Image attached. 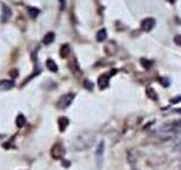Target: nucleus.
Wrapping results in <instances>:
<instances>
[{
  "instance_id": "nucleus-1",
  "label": "nucleus",
  "mask_w": 181,
  "mask_h": 170,
  "mask_svg": "<svg viewBox=\"0 0 181 170\" xmlns=\"http://www.w3.org/2000/svg\"><path fill=\"white\" fill-rule=\"evenodd\" d=\"M180 132H181V120L166 123V124L162 125L160 128L157 129V134L161 135L162 137H171V136L178 134Z\"/></svg>"
},
{
  "instance_id": "nucleus-2",
  "label": "nucleus",
  "mask_w": 181,
  "mask_h": 170,
  "mask_svg": "<svg viewBox=\"0 0 181 170\" xmlns=\"http://www.w3.org/2000/svg\"><path fill=\"white\" fill-rule=\"evenodd\" d=\"M74 99H75V95H74L72 93H67V94H65V95L60 97V99L58 100V102H57L58 109L63 110V109L68 108V107L72 103Z\"/></svg>"
},
{
  "instance_id": "nucleus-3",
  "label": "nucleus",
  "mask_w": 181,
  "mask_h": 170,
  "mask_svg": "<svg viewBox=\"0 0 181 170\" xmlns=\"http://www.w3.org/2000/svg\"><path fill=\"white\" fill-rule=\"evenodd\" d=\"M65 153H66V150H65V148H63V145H62L61 143H56V144L52 146L51 155L53 159H56V160L61 159L62 157L65 155Z\"/></svg>"
},
{
  "instance_id": "nucleus-4",
  "label": "nucleus",
  "mask_w": 181,
  "mask_h": 170,
  "mask_svg": "<svg viewBox=\"0 0 181 170\" xmlns=\"http://www.w3.org/2000/svg\"><path fill=\"white\" fill-rule=\"evenodd\" d=\"M156 22L154 18H152V17H148V18H145L144 21L142 22V24H140V27H142V30L145 32H150L153 30V27L155 26Z\"/></svg>"
},
{
  "instance_id": "nucleus-5",
  "label": "nucleus",
  "mask_w": 181,
  "mask_h": 170,
  "mask_svg": "<svg viewBox=\"0 0 181 170\" xmlns=\"http://www.w3.org/2000/svg\"><path fill=\"white\" fill-rule=\"evenodd\" d=\"M109 78H110V74H103V75H101L100 77H98V88H101V90H104V88H107L109 86Z\"/></svg>"
},
{
  "instance_id": "nucleus-6",
  "label": "nucleus",
  "mask_w": 181,
  "mask_h": 170,
  "mask_svg": "<svg viewBox=\"0 0 181 170\" xmlns=\"http://www.w3.org/2000/svg\"><path fill=\"white\" fill-rule=\"evenodd\" d=\"M11 17V9L6 5H2V15H1V21L2 23H6Z\"/></svg>"
},
{
  "instance_id": "nucleus-7",
  "label": "nucleus",
  "mask_w": 181,
  "mask_h": 170,
  "mask_svg": "<svg viewBox=\"0 0 181 170\" xmlns=\"http://www.w3.org/2000/svg\"><path fill=\"white\" fill-rule=\"evenodd\" d=\"M58 125H59V130L60 132H65L67 126L69 125V119L67 117H60L58 119Z\"/></svg>"
},
{
  "instance_id": "nucleus-8",
  "label": "nucleus",
  "mask_w": 181,
  "mask_h": 170,
  "mask_svg": "<svg viewBox=\"0 0 181 170\" xmlns=\"http://www.w3.org/2000/svg\"><path fill=\"white\" fill-rule=\"evenodd\" d=\"M15 86V82L13 79H2L0 81V88L4 90H10Z\"/></svg>"
},
{
  "instance_id": "nucleus-9",
  "label": "nucleus",
  "mask_w": 181,
  "mask_h": 170,
  "mask_svg": "<svg viewBox=\"0 0 181 170\" xmlns=\"http://www.w3.org/2000/svg\"><path fill=\"white\" fill-rule=\"evenodd\" d=\"M54 33L53 32H49V33H47L45 35H44V37H43V44H45V46H49V44H51L52 42L54 41Z\"/></svg>"
},
{
  "instance_id": "nucleus-10",
  "label": "nucleus",
  "mask_w": 181,
  "mask_h": 170,
  "mask_svg": "<svg viewBox=\"0 0 181 170\" xmlns=\"http://www.w3.org/2000/svg\"><path fill=\"white\" fill-rule=\"evenodd\" d=\"M45 65H47V68L50 70V72H52V73L58 72V66H57V64H56L54 60H52V59H48Z\"/></svg>"
},
{
  "instance_id": "nucleus-11",
  "label": "nucleus",
  "mask_w": 181,
  "mask_h": 170,
  "mask_svg": "<svg viewBox=\"0 0 181 170\" xmlns=\"http://www.w3.org/2000/svg\"><path fill=\"white\" fill-rule=\"evenodd\" d=\"M60 57L61 58H66V57H68V55L70 53V46H69V44H63V46L60 48Z\"/></svg>"
},
{
  "instance_id": "nucleus-12",
  "label": "nucleus",
  "mask_w": 181,
  "mask_h": 170,
  "mask_svg": "<svg viewBox=\"0 0 181 170\" xmlns=\"http://www.w3.org/2000/svg\"><path fill=\"white\" fill-rule=\"evenodd\" d=\"M107 36H108V34H107V30L105 28H102V30H100V31L98 32V34H96V40H98V42H103L105 39H107Z\"/></svg>"
},
{
  "instance_id": "nucleus-13",
  "label": "nucleus",
  "mask_w": 181,
  "mask_h": 170,
  "mask_svg": "<svg viewBox=\"0 0 181 170\" xmlns=\"http://www.w3.org/2000/svg\"><path fill=\"white\" fill-rule=\"evenodd\" d=\"M26 124V118L24 115H18L17 116V118H16V125H17V127H23V126H25Z\"/></svg>"
},
{
  "instance_id": "nucleus-14",
  "label": "nucleus",
  "mask_w": 181,
  "mask_h": 170,
  "mask_svg": "<svg viewBox=\"0 0 181 170\" xmlns=\"http://www.w3.org/2000/svg\"><path fill=\"white\" fill-rule=\"evenodd\" d=\"M27 11H28V15L31 18H36V16L40 14V9L36 8V7H28Z\"/></svg>"
},
{
  "instance_id": "nucleus-15",
  "label": "nucleus",
  "mask_w": 181,
  "mask_h": 170,
  "mask_svg": "<svg viewBox=\"0 0 181 170\" xmlns=\"http://www.w3.org/2000/svg\"><path fill=\"white\" fill-rule=\"evenodd\" d=\"M103 152H104V142H100V144L98 145V149H96V152H95L96 158H101L102 154H103Z\"/></svg>"
},
{
  "instance_id": "nucleus-16",
  "label": "nucleus",
  "mask_w": 181,
  "mask_h": 170,
  "mask_svg": "<svg viewBox=\"0 0 181 170\" xmlns=\"http://www.w3.org/2000/svg\"><path fill=\"white\" fill-rule=\"evenodd\" d=\"M146 94H147V97L150 99H152V100H157V94H156V92L153 90V88H147V91H146Z\"/></svg>"
},
{
  "instance_id": "nucleus-17",
  "label": "nucleus",
  "mask_w": 181,
  "mask_h": 170,
  "mask_svg": "<svg viewBox=\"0 0 181 170\" xmlns=\"http://www.w3.org/2000/svg\"><path fill=\"white\" fill-rule=\"evenodd\" d=\"M140 64H142V66L144 68H150L152 67V61L150 60H147V59H145V58H142L140 59Z\"/></svg>"
},
{
  "instance_id": "nucleus-18",
  "label": "nucleus",
  "mask_w": 181,
  "mask_h": 170,
  "mask_svg": "<svg viewBox=\"0 0 181 170\" xmlns=\"http://www.w3.org/2000/svg\"><path fill=\"white\" fill-rule=\"evenodd\" d=\"M8 74H9V76H11L13 78H16L18 76V69H17V68H13V69L9 70Z\"/></svg>"
},
{
  "instance_id": "nucleus-19",
  "label": "nucleus",
  "mask_w": 181,
  "mask_h": 170,
  "mask_svg": "<svg viewBox=\"0 0 181 170\" xmlns=\"http://www.w3.org/2000/svg\"><path fill=\"white\" fill-rule=\"evenodd\" d=\"M83 85H84V88H87L88 91H92V90H93V83L89 82V81H85Z\"/></svg>"
},
{
  "instance_id": "nucleus-20",
  "label": "nucleus",
  "mask_w": 181,
  "mask_h": 170,
  "mask_svg": "<svg viewBox=\"0 0 181 170\" xmlns=\"http://www.w3.org/2000/svg\"><path fill=\"white\" fill-rule=\"evenodd\" d=\"M173 42L176 43L177 46H181V35L174 36V39H173Z\"/></svg>"
},
{
  "instance_id": "nucleus-21",
  "label": "nucleus",
  "mask_w": 181,
  "mask_h": 170,
  "mask_svg": "<svg viewBox=\"0 0 181 170\" xmlns=\"http://www.w3.org/2000/svg\"><path fill=\"white\" fill-rule=\"evenodd\" d=\"M181 101V97H177V98H173L171 100V103H178Z\"/></svg>"
},
{
  "instance_id": "nucleus-22",
  "label": "nucleus",
  "mask_w": 181,
  "mask_h": 170,
  "mask_svg": "<svg viewBox=\"0 0 181 170\" xmlns=\"http://www.w3.org/2000/svg\"><path fill=\"white\" fill-rule=\"evenodd\" d=\"M59 4H60V8L63 9L65 6H66V0H59Z\"/></svg>"
},
{
  "instance_id": "nucleus-23",
  "label": "nucleus",
  "mask_w": 181,
  "mask_h": 170,
  "mask_svg": "<svg viewBox=\"0 0 181 170\" xmlns=\"http://www.w3.org/2000/svg\"><path fill=\"white\" fill-rule=\"evenodd\" d=\"M62 166H63V167H69V166H70V162H69V161L62 160Z\"/></svg>"
},
{
  "instance_id": "nucleus-24",
  "label": "nucleus",
  "mask_w": 181,
  "mask_h": 170,
  "mask_svg": "<svg viewBox=\"0 0 181 170\" xmlns=\"http://www.w3.org/2000/svg\"><path fill=\"white\" fill-rule=\"evenodd\" d=\"M177 149H178V150H181V141L179 142V143H178V144H177Z\"/></svg>"
},
{
  "instance_id": "nucleus-25",
  "label": "nucleus",
  "mask_w": 181,
  "mask_h": 170,
  "mask_svg": "<svg viewBox=\"0 0 181 170\" xmlns=\"http://www.w3.org/2000/svg\"><path fill=\"white\" fill-rule=\"evenodd\" d=\"M166 1H169V2H171V4H173V2L176 1V0H166Z\"/></svg>"
},
{
  "instance_id": "nucleus-26",
  "label": "nucleus",
  "mask_w": 181,
  "mask_h": 170,
  "mask_svg": "<svg viewBox=\"0 0 181 170\" xmlns=\"http://www.w3.org/2000/svg\"><path fill=\"white\" fill-rule=\"evenodd\" d=\"M176 112H178V113H181V109H178V110H176Z\"/></svg>"
}]
</instances>
